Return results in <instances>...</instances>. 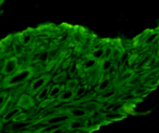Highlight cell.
<instances>
[{
    "mask_svg": "<svg viewBox=\"0 0 159 133\" xmlns=\"http://www.w3.org/2000/svg\"><path fill=\"white\" fill-rule=\"evenodd\" d=\"M33 77V72L31 67H20L17 71L9 76H6L2 81V86L5 88H13L26 84Z\"/></svg>",
    "mask_w": 159,
    "mask_h": 133,
    "instance_id": "obj_1",
    "label": "cell"
},
{
    "mask_svg": "<svg viewBox=\"0 0 159 133\" xmlns=\"http://www.w3.org/2000/svg\"><path fill=\"white\" fill-rule=\"evenodd\" d=\"M52 79V75L42 74L35 78L31 81L27 88V93L30 96L36 95L42 89L48 85V82Z\"/></svg>",
    "mask_w": 159,
    "mask_h": 133,
    "instance_id": "obj_2",
    "label": "cell"
},
{
    "mask_svg": "<svg viewBox=\"0 0 159 133\" xmlns=\"http://www.w3.org/2000/svg\"><path fill=\"white\" fill-rule=\"evenodd\" d=\"M20 68L19 62L17 58L15 56H10L5 59L2 69V74L5 76H9L13 74L16 71H17Z\"/></svg>",
    "mask_w": 159,
    "mask_h": 133,
    "instance_id": "obj_3",
    "label": "cell"
},
{
    "mask_svg": "<svg viewBox=\"0 0 159 133\" xmlns=\"http://www.w3.org/2000/svg\"><path fill=\"white\" fill-rule=\"evenodd\" d=\"M71 119V117L65 112H58L54 115L48 117L45 120H44V123L46 125H66L67 122Z\"/></svg>",
    "mask_w": 159,
    "mask_h": 133,
    "instance_id": "obj_4",
    "label": "cell"
},
{
    "mask_svg": "<svg viewBox=\"0 0 159 133\" xmlns=\"http://www.w3.org/2000/svg\"><path fill=\"white\" fill-rule=\"evenodd\" d=\"M66 128L70 131H88L86 119H70L66 125Z\"/></svg>",
    "mask_w": 159,
    "mask_h": 133,
    "instance_id": "obj_5",
    "label": "cell"
},
{
    "mask_svg": "<svg viewBox=\"0 0 159 133\" xmlns=\"http://www.w3.org/2000/svg\"><path fill=\"white\" fill-rule=\"evenodd\" d=\"M64 111L71 117V119H86L88 117L87 112L82 107L73 106Z\"/></svg>",
    "mask_w": 159,
    "mask_h": 133,
    "instance_id": "obj_6",
    "label": "cell"
},
{
    "mask_svg": "<svg viewBox=\"0 0 159 133\" xmlns=\"http://www.w3.org/2000/svg\"><path fill=\"white\" fill-rule=\"evenodd\" d=\"M82 108L84 109L88 114V117L94 113L97 112V111H100L102 109V104L99 102L95 101V100H89V101L84 102L81 104Z\"/></svg>",
    "mask_w": 159,
    "mask_h": 133,
    "instance_id": "obj_7",
    "label": "cell"
},
{
    "mask_svg": "<svg viewBox=\"0 0 159 133\" xmlns=\"http://www.w3.org/2000/svg\"><path fill=\"white\" fill-rule=\"evenodd\" d=\"M34 101L31 96L29 95L28 94H24L18 98L16 106L20 109L21 108L29 109V108H31L34 106Z\"/></svg>",
    "mask_w": 159,
    "mask_h": 133,
    "instance_id": "obj_8",
    "label": "cell"
},
{
    "mask_svg": "<svg viewBox=\"0 0 159 133\" xmlns=\"http://www.w3.org/2000/svg\"><path fill=\"white\" fill-rule=\"evenodd\" d=\"M111 87H112V81H111V78L108 76H105V77L102 76L100 80L98 82V86L96 87V91L98 94H102V93L109 90Z\"/></svg>",
    "mask_w": 159,
    "mask_h": 133,
    "instance_id": "obj_9",
    "label": "cell"
},
{
    "mask_svg": "<svg viewBox=\"0 0 159 133\" xmlns=\"http://www.w3.org/2000/svg\"><path fill=\"white\" fill-rule=\"evenodd\" d=\"M118 90L116 87H111L108 91L99 94L98 97V100L100 102H108L111 100H114V99L117 97Z\"/></svg>",
    "mask_w": 159,
    "mask_h": 133,
    "instance_id": "obj_10",
    "label": "cell"
},
{
    "mask_svg": "<svg viewBox=\"0 0 159 133\" xmlns=\"http://www.w3.org/2000/svg\"><path fill=\"white\" fill-rule=\"evenodd\" d=\"M103 119L105 122H111L119 121L126 117L124 111H109V112L102 113Z\"/></svg>",
    "mask_w": 159,
    "mask_h": 133,
    "instance_id": "obj_11",
    "label": "cell"
},
{
    "mask_svg": "<svg viewBox=\"0 0 159 133\" xmlns=\"http://www.w3.org/2000/svg\"><path fill=\"white\" fill-rule=\"evenodd\" d=\"M80 64L81 71L84 72V73H88L95 69L99 65V62L93 58L88 57V59H85L82 62H80Z\"/></svg>",
    "mask_w": 159,
    "mask_h": 133,
    "instance_id": "obj_12",
    "label": "cell"
},
{
    "mask_svg": "<svg viewBox=\"0 0 159 133\" xmlns=\"http://www.w3.org/2000/svg\"><path fill=\"white\" fill-rule=\"evenodd\" d=\"M20 113H21L20 108H18L17 106L13 107V108L7 110V111L4 113V115L3 117H2V121H3L4 122H10V121H14Z\"/></svg>",
    "mask_w": 159,
    "mask_h": 133,
    "instance_id": "obj_13",
    "label": "cell"
},
{
    "mask_svg": "<svg viewBox=\"0 0 159 133\" xmlns=\"http://www.w3.org/2000/svg\"><path fill=\"white\" fill-rule=\"evenodd\" d=\"M74 100V91L65 89L58 97L57 101L59 103H70Z\"/></svg>",
    "mask_w": 159,
    "mask_h": 133,
    "instance_id": "obj_14",
    "label": "cell"
},
{
    "mask_svg": "<svg viewBox=\"0 0 159 133\" xmlns=\"http://www.w3.org/2000/svg\"><path fill=\"white\" fill-rule=\"evenodd\" d=\"M65 90V86L62 84H56L51 86L49 91V94H48V98L54 100L55 99H57L58 97L60 95L61 93Z\"/></svg>",
    "mask_w": 159,
    "mask_h": 133,
    "instance_id": "obj_15",
    "label": "cell"
},
{
    "mask_svg": "<svg viewBox=\"0 0 159 133\" xmlns=\"http://www.w3.org/2000/svg\"><path fill=\"white\" fill-rule=\"evenodd\" d=\"M49 51H42L38 55L37 58L35 59V63H41L43 65H47L50 62Z\"/></svg>",
    "mask_w": 159,
    "mask_h": 133,
    "instance_id": "obj_16",
    "label": "cell"
},
{
    "mask_svg": "<svg viewBox=\"0 0 159 133\" xmlns=\"http://www.w3.org/2000/svg\"><path fill=\"white\" fill-rule=\"evenodd\" d=\"M50 88H51V85H47L46 86H45L43 89H42V90H41V91H40L36 95H35L37 101L41 103V102L47 100V99L48 98V94H49Z\"/></svg>",
    "mask_w": 159,
    "mask_h": 133,
    "instance_id": "obj_17",
    "label": "cell"
},
{
    "mask_svg": "<svg viewBox=\"0 0 159 133\" xmlns=\"http://www.w3.org/2000/svg\"><path fill=\"white\" fill-rule=\"evenodd\" d=\"M80 71H81L80 69V62H78L77 61L74 60L73 62H71L70 66L68 67V72H67V74L70 75V77L74 78L76 76V75L79 73Z\"/></svg>",
    "mask_w": 159,
    "mask_h": 133,
    "instance_id": "obj_18",
    "label": "cell"
},
{
    "mask_svg": "<svg viewBox=\"0 0 159 133\" xmlns=\"http://www.w3.org/2000/svg\"><path fill=\"white\" fill-rule=\"evenodd\" d=\"M114 65L112 60L111 59H103L102 61H101L99 62V67H100V69L102 71V73H106L108 72V70L111 68V67Z\"/></svg>",
    "mask_w": 159,
    "mask_h": 133,
    "instance_id": "obj_19",
    "label": "cell"
},
{
    "mask_svg": "<svg viewBox=\"0 0 159 133\" xmlns=\"http://www.w3.org/2000/svg\"><path fill=\"white\" fill-rule=\"evenodd\" d=\"M104 56H105V48L94 49L93 51H91V55H90V57L93 58L98 62L103 60Z\"/></svg>",
    "mask_w": 159,
    "mask_h": 133,
    "instance_id": "obj_20",
    "label": "cell"
},
{
    "mask_svg": "<svg viewBox=\"0 0 159 133\" xmlns=\"http://www.w3.org/2000/svg\"><path fill=\"white\" fill-rule=\"evenodd\" d=\"M134 76V72L131 69L126 70L124 73H122V74L120 75L119 78V82H121L122 84H123L124 82H127L129 79H132Z\"/></svg>",
    "mask_w": 159,
    "mask_h": 133,
    "instance_id": "obj_21",
    "label": "cell"
},
{
    "mask_svg": "<svg viewBox=\"0 0 159 133\" xmlns=\"http://www.w3.org/2000/svg\"><path fill=\"white\" fill-rule=\"evenodd\" d=\"M151 91V89H149L148 87H141V86H136L133 91L134 95L137 97V98H140V97H143L144 95L148 94V93Z\"/></svg>",
    "mask_w": 159,
    "mask_h": 133,
    "instance_id": "obj_22",
    "label": "cell"
},
{
    "mask_svg": "<svg viewBox=\"0 0 159 133\" xmlns=\"http://www.w3.org/2000/svg\"><path fill=\"white\" fill-rule=\"evenodd\" d=\"M9 97H10V94L7 92L0 93V113L4 112Z\"/></svg>",
    "mask_w": 159,
    "mask_h": 133,
    "instance_id": "obj_23",
    "label": "cell"
},
{
    "mask_svg": "<svg viewBox=\"0 0 159 133\" xmlns=\"http://www.w3.org/2000/svg\"><path fill=\"white\" fill-rule=\"evenodd\" d=\"M79 86V81L76 78H72L71 79L68 80L65 85V89L69 91H75L76 89Z\"/></svg>",
    "mask_w": 159,
    "mask_h": 133,
    "instance_id": "obj_24",
    "label": "cell"
},
{
    "mask_svg": "<svg viewBox=\"0 0 159 133\" xmlns=\"http://www.w3.org/2000/svg\"><path fill=\"white\" fill-rule=\"evenodd\" d=\"M87 89H88L87 86H79L76 89V91H74V100L83 98L85 96V94H86Z\"/></svg>",
    "mask_w": 159,
    "mask_h": 133,
    "instance_id": "obj_25",
    "label": "cell"
},
{
    "mask_svg": "<svg viewBox=\"0 0 159 133\" xmlns=\"http://www.w3.org/2000/svg\"><path fill=\"white\" fill-rule=\"evenodd\" d=\"M66 77H67V72L63 71L58 73L57 75H56V76L53 77L52 80L56 84H61V82H63L66 79Z\"/></svg>",
    "mask_w": 159,
    "mask_h": 133,
    "instance_id": "obj_26",
    "label": "cell"
},
{
    "mask_svg": "<svg viewBox=\"0 0 159 133\" xmlns=\"http://www.w3.org/2000/svg\"><path fill=\"white\" fill-rule=\"evenodd\" d=\"M159 83V76H157V77H155V78H153V79H151L149 81H148V82L147 83V87H148V88H155L156 86H157V85H158Z\"/></svg>",
    "mask_w": 159,
    "mask_h": 133,
    "instance_id": "obj_27",
    "label": "cell"
},
{
    "mask_svg": "<svg viewBox=\"0 0 159 133\" xmlns=\"http://www.w3.org/2000/svg\"><path fill=\"white\" fill-rule=\"evenodd\" d=\"M158 36H159V33H152V34L150 35V36L148 38V39H147V41H146V44H151V43L154 42V41H155L156 39H157V38Z\"/></svg>",
    "mask_w": 159,
    "mask_h": 133,
    "instance_id": "obj_28",
    "label": "cell"
},
{
    "mask_svg": "<svg viewBox=\"0 0 159 133\" xmlns=\"http://www.w3.org/2000/svg\"><path fill=\"white\" fill-rule=\"evenodd\" d=\"M30 41H31V38H30V36H25L24 38V39H23V44L24 45H27V44H30Z\"/></svg>",
    "mask_w": 159,
    "mask_h": 133,
    "instance_id": "obj_29",
    "label": "cell"
},
{
    "mask_svg": "<svg viewBox=\"0 0 159 133\" xmlns=\"http://www.w3.org/2000/svg\"><path fill=\"white\" fill-rule=\"evenodd\" d=\"M29 131H18V132H15V133H28Z\"/></svg>",
    "mask_w": 159,
    "mask_h": 133,
    "instance_id": "obj_30",
    "label": "cell"
},
{
    "mask_svg": "<svg viewBox=\"0 0 159 133\" xmlns=\"http://www.w3.org/2000/svg\"><path fill=\"white\" fill-rule=\"evenodd\" d=\"M2 82H0V89L2 88Z\"/></svg>",
    "mask_w": 159,
    "mask_h": 133,
    "instance_id": "obj_31",
    "label": "cell"
},
{
    "mask_svg": "<svg viewBox=\"0 0 159 133\" xmlns=\"http://www.w3.org/2000/svg\"><path fill=\"white\" fill-rule=\"evenodd\" d=\"M158 72H159V69H158Z\"/></svg>",
    "mask_w": 159,
    "mask_h": 133,
    "instance_id": "obj_32",
    "label": "cell"
}]
</instances>
